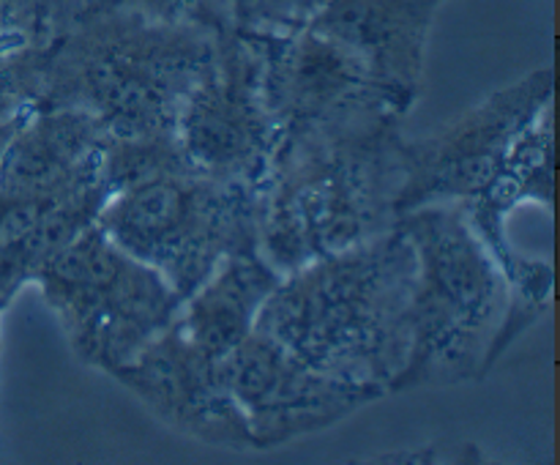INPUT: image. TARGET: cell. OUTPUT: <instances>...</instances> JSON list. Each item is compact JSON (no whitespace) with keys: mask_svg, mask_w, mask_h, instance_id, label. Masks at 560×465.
I'll use <instances>...</instances> for the list:
<instances>
[{"mask_svg":"<svg viewBox=\"0 0 560 465\" xmlns=\"http://www.w3.org/2000/svg\"><path fill=\"white\" fill-rule=\"evenodd\" d=\"M405 181L408 151L388 135L386 118L317 137L273 195L266 230L273 260L295 266L361 246L402 197Z\"/></svg>","mask_w":560,"mask_h":465,"instance_id":"3","label":"cell"},{"mask_svg":"<svg viewBox=\"0 0 560 465\" xmlns=\"http://www.w3.org/2000/svg\"><path fill=\"white\" fill-rule=\"evenodd\" d=\"M443 0H331L310 25L348 44L372 71L405 93L419 77L432 16Z\"/></svg>","mask_w":560,"mask_h":465,"instance_id":"7","label":"cell"},{"mask_svg":"<svg viewBox=\"0 0 560 465\" xmlns=\"http://www.w3.org/2000/svg\"><path fill=\"white\" fill-rule=\"evenodd\" d=\"M331 0H224L235 25L257 33H290L306 27Z\"/></svg>","mask_w":560,"mask_h":465,"instance_id":"9","label":"cell"},{"mask_svg":"<svg viewBox=\"0 0 560 465\" xmlns=\"http://www.w3.org/2000/svg\"><path fill=\"white\" fill-rule=\"evenodd\" d=\"M235 217L233 197L211 178L170 170L120 191L104 230L126 255L186 293L206 282L230 246Z\"/></svg>","mask_w":560,"mask_h":465,"instance_id":"5","label":"cell"},{"mask_svg":"<svg viewBox=\"0 0 560 465\" xmlns=\"http://www.w3.org/2000/svg\"><path fill=\"white\" fill-rule=\"evenodd\" d=\"M222 5L224 0H82L77 20L91 14L120 11V14H137L145 16V20L175 22V25L178 22L208 25L222 11Z\"/></svg>","mask_w":560,"mask_h":465,"instance_id":"10","label":"cell"},{"mask_svg":"<svg viewBox=\"0 0 560 465\" xmlns=\"http://www.w3.org/2000/svg\"><path fill=\"white\" fill-rule=\"evenodd\" d=\"M42 277L77 345L109 367L140 356L170 315L167 279L126 255L104 230L60 246L44 260Z\"/></svg>","mask_w":560,"mask_h":465,"instance_id":"4","label":"cell"},{"mask_svg":"<svg viewBox=\"0 0 560 465\" xmlns=\"http://www.w3.org/2000/svg\"><path fill=\"white\" fill-rule=\"evenodd\" d=\"M421 277L410 304V350L416 370H452L476 359L498 312V277L468 230L446 217H424L408 235Z\"/></svg>","mask_w":560,"mask_h":465,"instance_id":"6","label":"cell"},{"mask_svg":"<svg viewBox=\"0 0 560 465\" xmlns=\"http://www.w3.org/2000/svg\"><path fill=\"white\" fill-rule=\"evenodd\" d=\"M80 3L82 0H49V5H52L55 11V20H58L60 33H63L66 27L74 25L77 14H80Z\"/></svg>","mask_w":560,"mask_h":465,"instance_id":"11","label":"cell"},{"mask_svg":"<svg viewBox=\"0 0 560 465\" xmlns=\"http://www.w3.org/2000/svg\"><path fill=\"white\" fill-rule=\"evenodd\" d=\"M213 58V27L156 22L137 14H91L47 53L44 77L85 98L96 124L137 137L170 118V104L189 96Z\"/></svg>","mask_w":560,"mask_h":465,"instance_id":"2","label":"cell"},{"mask_svg":"<svg viewBox=\"0 0 560 465\" xmlns=\"http://www.w3.org/2000/svg\"><path fill=\"white\" fill-rule=\"evenodd\" d=\"M528 115V102H523V91L509 93L506 98H492L481 107L468 124H459L443 140L432 142V148L421 156H408V181L402 197L410 189L435 191H474L485 181L498 173L509 142L517 137L520 120Z\"/></svg>","mask_w":560,"mask_h":465,"instance_id":"8","label":"cell"},{"mask_svg":"<svg viewBox=\"0 0 560 465\" xmlns=\"http://www.w3.org/2000/svg\"><path fill=\"white\" fill-rule=\"evenodd\" d=\"M413 268L410 239L323 257L266 299L257 334L320 375L375 386L410 350Z\"/></svg>","mask_w":560,"mask_h":465,"instance_id":"1","label":"cell"}]
</instances>
